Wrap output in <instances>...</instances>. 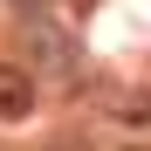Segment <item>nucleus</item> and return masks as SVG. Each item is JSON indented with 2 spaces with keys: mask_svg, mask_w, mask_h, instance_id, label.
Listing matches in <instances>:
<instances>
[{
  "mask_svg": "<svg viewBox=\"0 0 151 151\" xmlns=\"http://www.w3.org/2000/svg\"><path fill=\"white\" fill-rule=\"evenodd\" d=\"M21 55H28L55 89H76V83H83V41H76L62 21H48V14H35L28 28H21Z\"/></svg>",
  "mask_w": 151,
  "mask_h": 151,
  "instance_id": "nucleus-1",
  "label": "nucleus"
},
{
  "mask_svg": "<svg viewBox=\"0 0 151 151\" xmlns=\"http://www.w3.org/2000/svg\"><path fill=\"white\" fill-rule=\"evenodd\" d=\"M35 117V76L21 62H0V124H21Z\"/></svg>",
  "mask_w": 151,
  "mask_h": 151,
  "instance_id": "nucleus-2",
  "label": "nucleus"
},
{
  "mask_svg": "<svg viewBox=\"0 0 151 151\" xmlns=\"http://www.w3.org/2000/svg\"><path fill=\"white\" fill-rule=\"evenodd\" d=\"M14 7H48V0H14Z\"/></svg>",
  "mask_w": 151,
  "mask_h": 151,
  "instance_id": "nucleus-3",
  "label": "nucleus"
},
{
  "mask_svg": "<svg viewBox=\"0 0 151 151\" xmlns=\"http://www.w3.org/2000/svg\"><path fill=\"white\" fill-rule=\"evenodd\" d=\"M48 151H83V144H48Z\"/></svg>",
  "mask_w": 151,
  "mask_h": 151,
  "instance_id": "nucleus-4",
  "label": "nucleus"
}]
</instances>
